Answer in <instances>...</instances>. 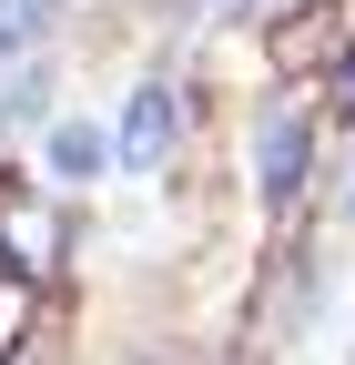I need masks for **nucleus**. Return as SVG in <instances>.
I'll list each match as a JSON object with an SVG mask.
<instances>
[{"mask_svg":"<svg viewBox=\"0 0 355 365\" xmlns=\"http://www.w3.org/2000/svg\"><path fill=\"white\" fill-rule=\"evenodd\" d=\"M102 153H112V143H102V132H81V122L51 132V163H61V173H102Z\"/></svg>","mask_w":355,"mask_h":365,"instance_id":"423d86ee","label":"nucleus"},{"mask_svg":"<svg viewBox=\"0 0 355 365\" xmlns=\"http://www.w3.org/2000/svg\"><path fill=\"white\" fill-rule=\"evenodd\" d=\"M0 274H11V264H0Z\"/></svg>","mask_w":355,"mask_h":365,"instance_id":"9d476101","label":"nucleus"},{"mask_svg":"<svg viewBox=\"0 0 355 365\" xmlns=\"http://www.w3.org/2000/svg\"><path fill=\"white\" fill-rule=\"evenodd\" d=\"M41 112H51V71H41V61H11V71H0V122L31 132Z\"/></svg>","mask_w":355,"mask_h":365,"instance_id":"39448f33","label":"nucleus"},{"mask_svg":"<svg viewBox=\"0 0 355 365\" xmlns=\"http://www.w3.org/2000/svg\"><path fill=\"white\" fill-rule=\"evenodd\" d=\"M31 335V284H21V274H0V355H11Z\"/></svg>","mask_w":355,"mask_h":365,"instance_id":"0eeeda50","label":"nucleus"},{"mask_svg":"<svg viewBox=\"0 0 355 365\" xmlns=\"http://www.w3.org/2000/svg\"><path fill=\"white\" fill-rule=\"evenodd\" d=\"M61 244H71V223L41 203V193L0 182V264L21 274V284H51V274H61Z\"/></svg>","mask_w":355,"mask_h":365,"instance_id":"f257e3e1","label":"nucleus"},{"mask_svg":"<svg viewBox=\"0 0 355 365\" xmlns=\"http://www.w3.org/2000/svg\"><path fill=\"white\" fill-rule=\"evenodd\" d=\"M21 41H31V31H21V11L0 0V71H11V51H21Z\"/></svg>","mask_w":355,"mask_h":365,"instance_id":"6e6552de","label":"nucleus"},{"mask_svg":"<svg viewBox=\"0 0 355 365\" xmlns=\"http://www.w3.org/2000/svg\"><path fill=\"white\" fill-rule=\"evenodd\" d=\"M264 51H274V71H325L355 51V0H304V11H284L274 31H264Z\"/></svg>","mask_w":355,"mask_h":365,"instance_id":"f03ea898","label":"nucleus"},{"mask_svg":"<svg viewBox=\"0 0 355 365\" xmlns=\"http://www.w3.org/2000/svg\"><path fill=\"white\" fill-rule=\"evenodd\" d=\"M224 11H264V0H224Z\"/></svg>","mask_w":355,"mask_h":365,"instance_id":"1a4fd4ad","label":"nucleus"},{"mask_svg":"<svg viewBox=\"0 0 355 365\" xmlns=\"http://www.w3.org/2000/svg\"><path fill=\"white\" fill-rule=\"evenodd\" d=\"M173 143H183V91H173V81H143V91L122 102L112 163H122V173H163V163H173Z\"/></svg>","mask_w":355,"mask_h":365,"instance_id":"7ed1b4c3","label":"nucleus"},{"mask_svg":"<svg viewBox=\"0 0 355 365\" xmlns=\"http://www.w3.org/2000/svg\"><path fill=\"white\" fill-rule=\"evenodd\" d=\"M304 173H315V132H304V112H274L264 122V143H254V182H264V203H304Z\"/></svg>","mask_w":355,"mask_h":365,"instance_id":"20e7f679","label":"nucleus"}]
</instances>
